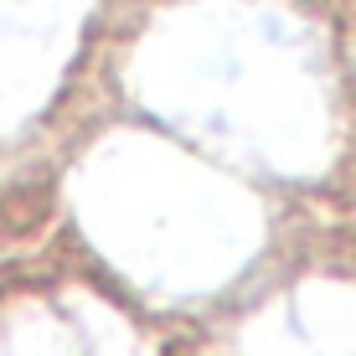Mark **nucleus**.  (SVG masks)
Returning <instances> with one entry per match:
<instances>
[]
</instances>
